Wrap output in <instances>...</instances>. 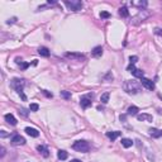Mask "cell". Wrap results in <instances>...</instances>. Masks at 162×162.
<instances>
[{"label": "cell", "mask_w": 162, "mask_h": 162, "mask_svg": "<svg viewBox=\"0 0 162 162\" xmlns=\"http://www.w3.org/2000/svg\"><path fill=\"white\" fill-rule=\"evenodd\" d=\"M38 109H39V105L36 104V103L31 104V107H29V110H31V111H38Z\"/></svg>", "instance_id": "25"}, {"label": "cell", "mask_w": 162, "mask_h": 162, "mask_svg": "<svg viewBox=\"0 0 162 162\" xmlns=\"http://www.w3.org/2000/svg\"><path fill=\"white\" fill-rule=\"evenodd\" d=\"M91 55H93L94 57H100V56L103 55V47H101V46L95 47V48L91 51Z\"/></svg>", "instance_id": "16"}, {"label": "cell", "mask_w": 162, "mask_h": 162, "mask_svg": "<svg viewBox=\"0 0 162 162\" xmlns=\"http://www.w3.org/2000/svg\"><path fill=\"white\" fill-rule=\"evenodd\" d=\"M57 157L58 160H67V157H69V153H67L66 151H63V149H60V151L57 152Z\"/></svg>", "instance_id": "19"}, {"label": "cell", "mask_w": 162, "mask_h": 162, "mask_svg": "<svg viewBox=\"0 0 162 162\" xmlns=\"http://www.w3.org/2000/svg\"><path fill=\"white\" fill-rule=\"evenodd\" d=\"M142 89V85L141 82L135 81V80H128L124 82V90L127 91L128 94H138Z\"/></svg>", "instance_id": "1"}, {"label": "cell", "mask_w": 162, "mask_h": 162, "mask_svg": "<svg viewBox=\"0 0 162 162\" xmlns=\"http://www.w3.org/2000/svg\"><path fill=\"white\" fill-rule=\"evenodd\" d=\"M37 151L39 152L41 155L43 156V157H48V156H49L48 148H47L46 146H43V144H39V146H37Z\"/></svg>", "instance_id": "10"}, {"label": "cell", "mask_w": 162, "mask_h": 162, "mask_svg": "<svg viewBox=\"0 0 162 162\" xmlns=\"http://www.w3.org/2000/svg\"><path fill=\"white\" fill-rule=\"evenodd\" d=\"M63 3H65V5L72 11H79V10L82 9V7H84L82 1H80V0H71V1H70V0H65Z\"/></svg>", "instance_id": "3"}, {"label": "cell", "mask_w": 162, "mask_h": 162, "mask_svg": "<svg viewBox=\"0 0 162 162\" xmlns=\"http://www.w3.org/2000/svg\"><path fill=\"white\" fill-rule=\"evenodd\" d=\"M5 120H7V123H9L10 125H17V119L14 118L13 114H5Z\"/></svg>", "instance_id": "14"}, {"label": "cell", "mask_w": 162, "mask_h": 162, "mask_svg": "<svg viewBox=\"0 0 162 162\" xmlns=\"http://www.w3.org/2000/svg\"><path fill=\"white\" fill-rule=\"evenodd\" d=\"M109 96H110V95H109V93H104V94H103L101 98H100V100H101L103 104H107V103L109 101Z\"/></svg>", "instance_id": "24"}, {"label": "cell", "mask_w": 162, "mask_h": 162, "mask_svg": "<svg viewBox=\"0 0 162 162\" xmlns=\"http://www.w3.org/2000/svg\"><path fill=\"white\" fill-rule=\"evenodd\" d=\"M120 134H122V132H119V131L107 132V137L109 138V139H111V141H115L118 137H120Z\"/></svg>", "instance_id": "13"}, {"label": "cell", "mask_w": 162, "mask_h": 162, "mask_svg": "<svg viewBox=\"0 0 162 162\" xmlns=\"http://www.w3.org/2000/svg\"><path fill=\"white\" fill-rule=\"evenodd\" d=\"M104 80H105V81H110V80H113V75H111V72H108V73H107V76L104 77Z\"/></svg>", "instance_id": "29"}, {"label": "cell", "mask_w": 162, "mask_h": 162, "mask_svg": "<svg viewBox=\"0 0 162 162\" xmlns=\"http://www.w3.org/2000/svg\"><path fill=\"white\" fill-rule=\"evenodd\" d=\"M19 114H22L23 117H28V113H27V110H25L24 108L20 109V110H19Z\"/></svg>", "instance_id": "30"}, {"label": "cell", "mask_w": 162, "mask_h": 162, "mask_svg": "<svg viewBox=\"0 0 162 162\" xmlns=\"http://www.w3.org/2000/svg\"><path fill=\"white\" fill-rule=\"evenodd\" d=\"M38 53L41 56H43V57H48L49 56V49L47 48V47H41V48H38Z\"/></svg>", "instance_id": "18"}, {"label": "cell", "mask_w": 162, "mask_h": 162, "mask_svg": "<svg viewBox=\"0 0 162 162\" xmlns=\"http://www.w3.org/2000/svg\"><path fill=\"white\" fill-rule=\"evenodd\" d=\"M61 96L65 99H70L71 98V94H70L69 91H61Z\"/></svg>", "instance_id": "26"}, {"label": "cell", "mask_w": 162, "mask_h": 162, "mask_svg": "<svg viewBox=\"0 0 162 162\" xmlns=\"http://www.w3.org/2000/svg\"><path fill=\"white\" fill-rule=\"evenodd\" d=\"M129 61H131L132 65H134L138 61V57H137V56H131V57H129Z\"/></svg>", "instance_id": "28"}, {"label": "cell", "mask_w": 162, "mask_h": 162, "mask_svg": "<svg viewBox=\"0 0 162 162\" xmlns=\"http://www.w3.org/2000/svg\"><path fill=\"white\" fill-rule=\"evenodd\" d=\"M15 62H17V65H19V66H20V69H22V70L28 69V67H29V65H31V63H28V62H23V61H22V58H19V57H17V58H15Z\"/></svg>", "instance_id": "17"}, {"label": "cell", "mask_w": 162, "mask_h": 162, "mask_svg": "<svg viewBox=\"0 0 162 162\" xmlns=\"http://www.w3.org/2000/svg\"><path fill=\"white\" fill-rule=\"evenodd\" d=\"M132 73H133L135 77H138V79H143L144 77V72L142 71V70H139V69H135Z\"/></svg>", "instance_id": "23"}, {"label": "cell", "mask_w": 162, "mask_h": 162, "mask_svg": "<svg viewBox=\"0 0 162 162\" xmlns=\"http://www.w3.org/2000/svg\"><path fill=\"white\" fill-rule=\"evenodd\" d=\"M137 119L139 122H152V115L151 114H147V113H142V114H138L137 115Z\"/></svg>", "instance_id": "9"}, {"label": "cell", "mask_w": 162, "mask_h": 162, "mask_svg": "<svg viewBox=\"0 0 162 162\" xmlns=\"http://www.w3.org/2000/svg\"><path fill=\"white\" fill-rule=\"evenodd\" d=\"M25 132H27V134H29L31 137H34V138L39 135V132L34 128H31V127H27V128H25Z\"/></svg>", "instance_id": "15"}, {"label": "cell", "mask_w": 162, "mask_h": 162, "mask_svg": "<svg viewBox=\"0 0 162 162\" xmlns=\"http://www.w3.org/2000/svg\"><path fill=\"white\" fill-rule=\"evenodd\" d=\"M65 56H66L67 58H71V60H75V61H81L85 58V56L81 53H66Z\"/></svg>", "instance_id": "11"}, {"label": "cell", "mask_w": 162, "mask_h": 162, "mask_svg": "<svg viewBox=\"0 0 162 162\" xmlns=\"http://www.w3.org/2000/svg\"><path fill=\"white\" fill-rule=\"evenodd\" d=\"M122 146L125 147V148H129V147L133 146V141L129 139V138H123L122 139Z\"/></svg>", "instance_id": "21"}, {"label": "cell", "mask_w": 162, "mask_h": 162, "mask_svg": "<svg viewBox=\"0 0 162 162\" xmlns=\"http://www.w3.org/2000/svg\"><path fill=\"white\" fill-rule=\"evenodd\" d=\"M134 5H138V7H147V1H141V3H134Z\"/></svg>", "instance_id": "32"}, {"label": "cell", "mask_w": 162, "mask_h": 162, "mask_svg": "<svg viewBox=\"0 0 162 162\" xmlns=\"http://www.w3.org/2000/svg\"><path fill=\"white\" fill-rule=\"evenodd\" d=\"M119 15L123 17V18H127V17L129 15V11H128V8L127 7H122L119 9Z\"/></svg>", "instance_id": "22"}, {"label": "cell", "mask_w": 162, "mask_h": 162, "mask_svg": "<svg viewBox=\"0 0 162 162\" xmlns=\"http://www.w3.org/2000/svg\"><path fill=\"white\" fill-rule=\"evenodd\" d=\"M10 142L13 146H23V144H25V139H24V137H22L20 134H15L11 138Z\"/></svg>", "instance_id": "7"}, {"label": "cell", "mask_w": 162, "mask_h": 162, "mask_svg": "<svg viewBox=\"0 0 162 162\" xmlns=\"http://www.w3.org/2000/svg\"><path fill=\"white\" fill-rule=\"evenodd\" d=\"M141 85L148 90H155V82L152 80H149V79H146V77L141 79Z\"/></svg>", "instance_id": "8"}, {"label": "cell", "mask_w": 162, "mask_h": 162, "mask_svg": "<svg viewBox=\"0 0 162 162\" xmlns=\"http://www.w3.org/2000/svg\"><path fill=\"white\" fill-rule=\"evenodd\" d=\"M93 94H87V95H85V96H82L81 100H80V105L84 109H86V108H89L90 105H91V99H93Z\"/></svg>", "instance_id": "6"}, {"label": "cell", "mask_w": 162, "mask_h": 162, "mask_svg": "<svg viewBox=\"0 0 162 162\" xmlns=\"http://www.w3.org/2000/svg\"><path fill=\"white\" fill-rule=\"evenodd\" d=\"M43 94H45L46 96H48V98H52V96H53V95H52V93H48L47 90H43Z\"/></svg>", "instance_id": "34"}, {"label": "cell", "mask_w": 162, "mask_h": 162, "mask_svg": "<svg viewBox=\"0 0 162 162\" xmlns=\"http://www.w3.org/2000/svg\"><path fill=\"white\" fill-rule=\"evenodd\" d=\"M10 86L18 94H20V93H23V89L25 86V80H23V79H13L10 82Z\"/></svg>", "instance_id": "4"}, {"label": "cell", "mask_w": 162, "mask_h": 162, "mask_svg": "<svg viewBox=\"0 0 162 162\" xmlns=\"http://www.w3.org/2000/svg\"><path fill=\"white\" fill-rule=\"evenodd\" d=\"M149 17V13L147 11L146 9H142V10H139V13L137 14V15L133 18V24H138V23H141V22H143L144 19H147Z\"/></svg>", "instance_id": "5"}, {"label": "cell", "mask_w": 162, "mask_h": 162, "mask_svg": "<svg viewBox=\"0 0 162 162\" xmlns=\"http://www.w3.org/2000/svg\"><path fill=\"white\" fill-rule=\"evenodd\" d=\"M155 34H157V36L162 37V29L161 28H156L155 29Z\"/></svg>", "instance_id": "31"}, {"label": "cell", "mask_w": 162, "mask_h": 162, "mask_svg": "<svg viewBox=\"0 0 162 162\" xmlns=\"http://www.w3.org/2000/svg\"><path fill=\"white\" fill-rule=\"evenodd\" d=\"M100 18H110V14L108 13V11H101V13H100Z\"/></svg>", "instance_id": "27"}, {"label": "cell", "mask_w": 162, "mask_h": 162, "mask_svg": "<svg viewBox=\"0 0 162 162\" xmlns=\"http://www.w3.org/2000/svg\"><path fill=\"white\" fill-rule=\"evenodd\" d=\"M149 135L153 138H160V137H162V131L161 129H157V128H151L149 129Z\"/></svg>", "instance_id": "12"}, {"label": "cell", "mask_w": 162, "mask_h": 162, "mask_svg": "<svg viewBox=\"0 0 162 162\" xmlns=\"http://www.w3.org/2000/svg\"><path fill=\"white\" fill-rule=\"evenodd\" d=\"M4 155H5V148H4V147H1V153H0V156L4 157Z\"/></svg>", "instance_id": "35"}, {"label": "cell", "mask_w": 162, "mask_h": 162, "mask_svg": "<svg viewBox=\"0 0 162 162\" xmlns=\"http://www.w3.org/2000/svg\"><path fill=\"white\" fill-rule=\"evenodd\" d=\"M71 162H82V161H80V160H72Z\"/></svg>", "instance_id": "37"}, {"label": "cell", "mask_w": 162, "mask_h": 162, "mask_svg": "<svg viewBox=\"0 0 162 162\" xmlns=\"http://www.w3.org/2000/svg\"><path fill=\"white\" fill-rule=\"evenodd\" d=\"M134 70H135V67H134V65H129V66H128V71H131V72H133L134 71Z\"/></svg>", "instance_id": "33"}, {"label": "cell", "mask_w": 162, "mask_h": 162, "mask_svg": "<svg viewBox=\"0 0 162 162\" xmlns=\"http://www.w3.org/2000/svg\"><path fill=\"white\" fill-rule=\"evenodd\" d=\"M1 137H7V133H5V132H4V131H3V132H1Z\"/></svg>", "instance_id": "36"}, {"label": "cell", "mask_w": 162, "mask_h": 162, "mask_svg": "<svg viewBox=\"0 0 162 162\" xmlns=\"http://www.w3.org/2000/svg\"><path fill=\"white\" fill-rule=\"evenodd\" d=\"M138 111H139V109L137 107H129L127 110V114L128 115H138Z\"/></svg>", "instance_id": "20"}, {"label": "cell", "mask_w": 162, "mask_h": 162, "mask_svg": "<svg viewBox=\"0 0 162 162\" xmlns=\"http://www.w3.org/2000/svg\"><path fill=\"white\" fill-rule=\"evenodd\" d=\"M72 148L77 152L86 153L90 151V144L87 143L86 141H76V142L72 144Z\"/></svg>", "instance_id": "2"}]
</instances>
